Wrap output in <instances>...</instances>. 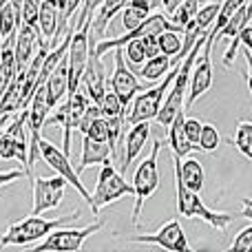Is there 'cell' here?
I'll return each instance as SVG.
<instances>
[{
  "label": "cell",
  "instance_id": "cell-1",
  "mask_svg": "<svg viewBox=\"0 0 252 252\" xmlns=\"http://www.w3.org/2000/svg\"><path fill=\"white\" fill-rule=\"evenodd\" d=\"M78 217H80V210L75 208L73 213L62 215V217H56V219H44L40 215H31V217L22 219V221H13L7 228V232L2 235V239H0V248H4V246H29L33 241L44 239L53 228L66 226V223L75 221Z\"/></svg>",
  "mask_w": 252,
  "mask_h": 252
},
{
  "label": "cell",
  "instance_id": "cell-2",
  "mask_svg": "<svg viewBox=\"0 0 252 252\" xmlns=\"http://www.w3.org/2000/svg\"><path fill=\"white\" fill-rule=\"evenodd\" d=\"M175 190H177V210L182 217L186 219H197L199 217L201 221H206L208 226H213L215 230H226L232 221H235L239 215H230V213H217V210H210L204 206L201 201V195L195 190H188L179 177H175Z\"/></svg>",
  "mask_w": 252,
  "mask_h": 252
},
{
  "label": "cell",
  "instance_id": "cell-3",
  "mask_svg": "<svg viewBox=\"0 0 252 252\" xmlns=\"http://www.w3.org/2000/svg\"><path fill=\"white\" fill-rule=\"evenodd\" d=\"M175 73H177V64L170 66L161 84H157L155 89H148V91H139V95H135L130 100V104L124 109V124H137V122H151V120H155L157 111L161 106V100H164Z\"/></svg>",
  "mask_w": 252,
  "mask_h": 252
},
{
  "label": "cell",
  "instance_id": "cell-4",
  "mask_svg": "<svg viewBox=\"0 0 252 252\" xmlns=\"http://www.w3.org/2000/svg\"><path fill=\"white\" fill-rule=\"evenodd\" d=\"M159 148H161V142L155 139V142H153L151 155L135 168V175H133V197H135L133 226L139 223V215H142L144 201L159 188V170H157V155H159Z\"/></svg>",
  "mask_w": 252,
  "mask_h": 252
},
{
  "label": "cell",
  "instance_id": "cell-5",
  "mask_svg": "<svg viewBox=\"0 0 252 252\" xmlns=\"http://www.w3.org/2000/svg\"><path fill=\"white\" fill-rule=\"evenodd\" d=\"M102 170L97 175V184H95V192L91 195V213L93 217H100V208L111 201H118L120 197L130 195L133 197V184H128L122 175L115 170L113 161H104L100 164Z\"/></svg>",
  "mask_w": 252,
  "mask_h": 252
},
{
  "label": "cell",
  "instance_id": "cell-6",
  "mask_svg": "<svg viewBox=\"0 0 252 252\" xmlns=\"http://www.w3.org/2000/svg\"><path fill=\"white\" fill-rule=\"evenodd\" d=\"M213 35L206 31V40L201 44V58L197 56L192 62L190 69V78H188V95L184 100V106H192L210 87H213V60H210V53H213Z\"/></svg>",
  "mask_w": 252,
  "mask_h": 252
},
{
  "label": "cell",
  "instance_id": "cell-7",
  "mask_svg": "<svg viewBox=\"0 0 252 252\" xmlns=\"http://www.w3.org/2000/svg\"><path fill=\"white\" fill-rule=\"evenodd\" d=\"M104 228V221L97 219L91 226L84 228H53L47 235V239L42 244H38L33 248V252H47V250H56V252H75L82 248V244L87 241V237L95 235L97 230Z\"/></svg>",
  "mask_w": 252,
  "mask_h": 252
},
{
  "label": "cell",
  "instance_id": "cell-8",
  "mask_svg": "<svg viewBox=\"0 0 252 252\" xmlns=\"http://www.w3.org/2000/svg\"><path fill=\"white\" fill-rule=\"evenodd\" d=\"M0 157L2 159H18L25 164V175H29V133H27V109L9 124L7 130L0 133Z\"/></svg>",
  "mask_w": 252,
  "mask_h": 252
},
{
  "label": "cell",
  "instance_id": "cell-9",
  "mask_svg": "<svg viewBox=\"0 0 252 252\" xmlns=\"http://www.w3.org/2000/svg\"><path fill=\"white\" fill-rule=\"evenodd\" d=\"M38 153L42 155V159L47 161V164L51 166V168L56 170V173L60 175V177L64 179L66 184H71V186L78 190V195L82 197V199L87 201L89 206H91V192H89L87 188L82 186V182H80V173L73 168V164H71L69 155H66L62 148H58L56 144L47 142V139H42V137L38 139Z\"/></svg>",
  "mask_w": 252,
  "mask_h": 252
},
{
  "label": "cell",
  "instance_id": "cell-10",
  "mask_svg": "<svg viewBox=\"0 0 252 252\" xmlns=\"http://www.w3.org/2000/svg\"><path fill=\"white\" fill-rule=\"evenodd\" d=\"M113 58H115V69H113V75H111V89H113V93L120 97L122 106L126 109V106L130 104V100H133L139 91H144V87L137 80V75H135L133 71L128 69V64H126L122 47L113 49Z\"/></svg>",
  "mask_w": 252,
  "mask_h": 252
},
{
  "label": "cell",
  "instance_id": "cell-11",
  "mask_svg": "<svg viewBox=\"0 0 252 252\" xmlns=\"http://www.w3.org/2000/svg\"><path fill=\"white\" fill-rule=\"evenodd\" d=\"M133 244H151V246H159V248L173 250V252H190V246H188L186 232H184L182 223L177 219H170L168 223L159 228L157 232H151V235H135L130 237Z\"/></svg>",
  "mask_w": 252,
  "mask_h": 252
},
{
  "label": "cell",
  "instance_id": "cell-12",
  "mask_svg": "<svg viewBox=\"0 0 252 252\" xmlns=\"http://www.w3.org/2000/svg\"><path fill=\"white\" fill-rule=\"evenodd\" d=\"M66 182L56 175V177H33V210L31 215H42L51 208H58L64 199Z\"/></svg>",
  "mask_w": 252,
  "mask_h": 252
},
{
  "label": "cell",
  "instance_id": "cell-13",
  "mask_svg": "<svg viewBox=\"0 0 252 252\" xmlns=\"http://www.w3.org/2000/svg\"><path fill=\"white\" fill-rule=\"evenodd\" d=\"M44 42L42 33L38 27H31L20 22L16 29V38H13V62H16V73H22L38 47Z\"/></svg>",
  "mask_w": 252,
  "mask_h": 252
},
{
  "label": "cell",
  "instance_id": "cell-14",
  "mask_svg": "<svg viewBox=\"0 0 252 252\" xmlns=\"http://www.w3.org/2000/svg\"><path fill=\"white\" fill-rule=\"evenodd\" d=\"M104 82H106V75H104V66H102L100 56L89 53V62H87V66H84L82 78H80V87L87 93L89 100L95 102V104L102 100V95H104V91H106Z\"/></svg>",
  "mask_w": 252,
  "mask_h": 252
},
{
  "label": "cell",
  "instance_id": "cell-15",
  "mask_svg": "<svg viewBox=\"0 0 252 252\" xmlns=\"http://www.w3.org/2000/svg\"><path fill=\"white\" fill-rule=\"evenodd\" d=\"M44 95H47V104L51 109H56L58 102L69 93V73H66V56L56 64V69L47 75V80L42 82Z\"/></svg>",
  "mask_w": 252,
  "mask_h": 252
},
{
  "label": "cell",
  "instance_id": "cell-16",
  "mask_svg": "<svg viewBox=\"0 0 252 252\" xmlns=\"http://www.w3.org/2000/svg\"><path fill=\"white\" fill-rule=\"evenodd\" d=\"M148 137H151V124L148 122H137V124H130V130L124 139V146H126V153H124V164H122V170H128V166L135 161V157L144 151L146 146Z\"/></svg>",
  "mask_w": 252,
  "mask_h": 252
},
{
  "label": "cell",
  "instance_id": "cell-17",
  "mask_svg": "<svg viewBox=\"0 0 252 252\" xmlns=\"http://www.w3.org/2000/svg\"><path fill=\"white\" fill-rule=\"evenodd\" d=\"M175 177H179V182H182L188 190H195V192H201L204 182H206L204 166L197 159L182 161L179 157H175Z\"/></svg>",
  "mask_w": 252,
  "mask_h": 252
},
{
  "label": "cell",
  "instance_id": "cell-18",
  "mask_svg": "<svg viewBox=\"0 0 252 252\" xmlns=\"http://www.w3.org/2000/svg\"><path fill=\"white\" fill-rule=\"evenodd\" d=\"M104 161H111V148L106 142H95V139L87 137L84 135L82 139V157H80L78 164V173H82L89 166H97L104 164Z\"/></svg>",
  "mask_w": 252,
  "mask_h": 252
},
{
  "label": "cell",
  "instance_id": "cell-19",
  "mask_svg": "<svg viewBox=\"0 0 252 252\" xmlns=\"http://www.w3.org/2000/svg\"><path fill=\"white\" fill-rule=\"evenodd\" d=\"M184 118H186L184 111H179V113L170 120V124L166 126V128H168V146H170V151H173V155L179 157V159L186 157L190 151H195V146L188 142L186 133H184Z\"/></svg>",
  "mask_w": 252,
  "mask_h": 252
},
{
  "label": "cell",
  "instance_id": "cell-20",
  "mask_svg": "<svg viewBox=\"0 0 252 252\" xmlns=\"http://www.w3.org/2000/svg\"><path fill=\"white\" fill-rule=\"evenodd\" d=\"M58 20H60V9H58L56 0H40L38 2V29L47 42L53 38Z\"/></svg>",
  "mask_w": 252,
  "mask_h": 252
},
{
  "label": "cell",
  "instance_id": "cell-21",
  "mask_svg": "<svg viewBox=\"0 0 252 252\" xmlns=\"http://www.w3.org/2000/svg\"><path fill=\"white\" fill-rule=\"evenodd\" d=\"M126 2H128V0H102V2L97 4V9L93 11L91 27L97 31V33H104L109 22L113 20V16L120 13V9H122Z\"/></svg>",
  "mask_w": 252,
  "mask_h": 252
},
{
  "label": "cell",
  "instance_id": "cell-22",
  "mask_svg": "<svg viewBox=\"0 0 252 252\" xmlns=\"http://www.w3.org/2000/svg\"><path fill=\"white\" fill-rule=\"evenodd\" d=\"M170 66H173V60H170L168 56H164V53H157V56L144 60V64L139 66L137 75H142V78L148 80V82H155V80L164 78V75L168 73Z\"/></svg>",
  "mask_w": 252,
  "mask_h": 252
},
{
  "label": "cell",
  "instance_id": "cell-23",
  "mask_svg": "<svg viewBox=\"0 0 252 252\" xmlns=\"http://www.w3.org/2000/svg\"><path fill=\"white\" fill-rule=\"evenodd\" d=\"M250 13H252V9H250V0H246V2L241 4V7L230 16V20H228L226 25H223L221 29L217 31V35H215V42H219L221 38H232L235 33H239L241 27L248 25V22H250Z\"/></svg>",
  "mask_w": 252,
  "mask_h": 252
},
{
  "label": "cell",
  "instance_id": "cell-24",
  "mask_svg": "<svg viewBox=\"0 0 252 252\" xmlns=\"http://www.w3.org/2000/svg\"><path fill=\"white\" fill-rule=\"evenodd\" d=\"M252 31H250V22L248 25H244L239 29V33H235L230 38V47L226 49V53H223V66L226 69H230L232 64H235V56H237V49L244 44V47H252Z\"/></svg>",
  "mask_w": 252,
  "mask_h": 252
},
{
  "label": "cell",
  "instance_id": "cell-25",
  "mask_svg": "<svg viewBox=\"0 0 252 252\" xmlns=\"http://www.w3.org/2000/svg\"><path fill=\"white\" fill-rule=\"evenodd\" d=\"M230 142L239 148L246 159H252V122L244 120V122L237 124L235 137H230Z\"/></svg>",
  "mask_w": 252,
  "mask_h": 252
},
{
  "label": "cell",
  "instance_id": "cell-26",
  "mask_svg": "<svg viewBox=\"0 0 252 252\" xmlns=\"http://www.w3.org/2000/svg\"><path fill=\"white\" fill-rule=\"evenodd\" d=\"M155 38H157V47H159V53L168 56L170 60H173V58L179 53V49H182V38H179V31L164 29V31H159Z\"/></svg>",
  "mask_w": 252,
  "mask_h": 252
},
{
  "label": "cell",
  "instance_id": "cell-27",
  "mask_svg": "<svg viewBox=\"0 0 252 252\" xmlns=\"http://www.w3.org/2000/svg\"><path fill=\"white\" fill-rule=\"evenodd\" d=\"M219 130L217 126L213 124H201V130H199V139H197V151H204V153H213L219 148Z\"/></svg>",
  "mask_w": 252,
  "mask_h": 252
},
{
  "label": "cell",
  "instance_id": "cell-28",
  "mask_svg": "<svg viewBox=\"0 0 252 252\" xmlns=\"http://www.w3.org/2000/svg\"><path fill=\"white\" fill-rule=\"evenodd\" d=\"M97 106H100L102 118H115V115H124V106H122V102H120V97L113 93V89H106L104 95H102V100L97 102Z\"/></svg>",
  "mask_w": 252,
  "mask_h": 252
},
{
  "label": "cell",
  "instance_id": "cell-29",
  "mask_svg": "<svg viewBox=\"0 0 252 252\" xmlns=\"http://www.w3.org/2000/svg\"><path fill=\"white\" fill-rule=\"evenodd\" d=\"M199 4H201V0H182V4H179V7L175 9V11L170 13L168 18H170V20H173L177 27H182V29H184V25H186L188 20H192V16L197 13Z\"/></svg>",
  "mask_w": 252,
  "mask_h": 252
},
{
  "label": "cell",
  "instance_id": "cell-30",
  "mask_svg": "<svg viewBox=\"0 0 252 252\" xmlns=\"http://www.w3.org/2000/svg\"><path fill=\"white\" fill-rule=\"evenodd\" d=\"M106 128H109V135H106V144H109V148H111V155H115V153H118L120 137H122V130H124V115L106 118Z\"/></svg>",
  "mask_w": 252,
  "mask_h": 252
},
{
  "label": "cell",
  "instance_id": "cell-31",
  "mask_svg": "<svg viewBox=\"0 0 252 252\" xmlns=\"http://www.w3.org/2000/svg\"><path fill=\"white\" fill-rule=\"evenodd\" d=\"M122 49H124V60H128L133 66H142L144 64V60H146V51H144L142 38L128 40Z\"/></svg>",
  "mask_w": 252,
  "mask_h": 252
},
{
  "label": "cell",
  "instance_id": "cell-32",
  "mask_svg": "<svg viewBox=\"0 0 252 252\" xmlns=\"http://www.w3.org/2000/svg\"><path fill=\"white\" fill-rule=\"evenodd\" d=\"M120 11H122V27H124L126 31H128V29H133L135 25H139V22H142L144 18L148 16V13L144 11V9L130 7V4H124V7L120 9Z\"/></svg>",
  "mask_w": 252,
  "mask_h": 252
},
{
  "label": "cell",
  "instance_id": "cell-33",
  "mask_svg": "<svg viewBox=\"0 0 252 252\" xmlns=\"http://www.w3.org/2000/svg\"><path fill=\"white\" fill-rule=\"evenodd\" d=\"M20 22L38 27V0H20Z\"/></svg>",
  "mask_w": 252,
  "mask_h": 252
},
{
  "label": "cell",
  "instance_id": "cell-34",
  "mask_svg": "<svg viewBox=\"0 0 252 252\" xmlns=\"http://www.w3.org/2000/svg\"><path fill=\"white\" fill-rule=\"evenodd\" d=\"M82 135H87V137L95 139V142H106V135H109V128H106V118H95L91 124L87 126V130H84Z\"/></svg>",
  "mask_w": 252,
  "mask_h": 252
},
{
  "label": "cell",
  "instance_id": "cell-35",
  "mask_svg": "<svg viewBox=\"0 0 252 252\" xmlns=\"http://www.w3.org/2000/svg\"><path fill=\"white\" fill-rule=\"evenodd\" d=\"M250 250H252V226H246L235 237V241L230 244L228 252H250Z\"/></svg>",
  "mask_w": 252,
  "mask_h": 252
},
{
  "label": "cell",
  "instance_id": "cell-36",
  "mask_svg": "<svg viewBox=\"0 0 252 252\" xmlns=\"http://www.w3.org/2000/svg\"><path fill=\"white\" fill-rule=\"evenodd\" d=\"M201 124H204V122H199L197 118H184V133H186L188 142L195 146V151H197V139H199Z\"/></svg>",
  "mask_w": 252,
  "mask_h": 252
},
{
  "label": "cell",
  "instance_id": "cell-37",
  "mask_svg": "<svg viewBox=\"0 0 252 252\" xmlns=\"http://www.w3.org/2000/svg\"><path fill=\"white\" fill-rule=\"evenodd\" d=\"M100 106L95 104V102H89L87 104V109H84V115H82V120H80V124H78V130L80 133H84V130H87V126L93 122V120L95 118H100Z\"/></svg>",
  "mask_w": 252,
  "mask_h": 252
},
{
  "label": "cell",
  "instance_id": "cell-38",
  "mask_svg": "<svg viewBox=\"0 0 252 252\" xmlns=\"http://www.w3.org/2000/svg\"><path fill=\"white\" fill-rule=\"evenodd\" d=\"M142 44H144V51H146V58H153V56H157V53H159V47H157V38H155V35H144Z\"/></svg>",
  "mask_w": 252,
  "mask_h": 252
},
{
  "label": "cell",
  "instance_id": "cell-39",
  "mask_svg": "<svg viewBox=\"0 0 252 252\" xmlns=\"http://www.w3.org/2000/svg\"><path fill=\"white\" fill-rule=\"evenodd\" d=\"M22 175H25V170H9V173H0V186L16 182V179H20Z\"/></svg>",
  "mask_w": 252,
  "mask_h": 252
},
{
  "label": "cell",
  "instance_id": "cell-40",
  "mask_svg": "<svg viewBox=\"0 0 252 252\" xmlns=\"http://www.w3.org/2000/svg\"><path fill=\"white\" fill-rule=\"evenodd\" d=\"M239 217L252 219V199H244V213H241Z\"/></svg>",
  "mask_w": 252,
  "mask_h": 252
},
{
  "label": "cell",
  "instance_id": "cell-41",
  "mask_svg": "<svg viewBox=\"0 0 252 252\" xmlns=\"http://www.w3.org/2000/svg\"><path fill=\"white\" fill-rule=\"evenodd\" d=\"M204 2H210V0H201V4H204Z\"/></svg>",
  "mask_w": 252,
  "mask_h": 252
},
{
  "label": "cell",
  "instance_id": "cell-42",
  "mask_svg": "<svg viewBox=\"0 0 252 252\" xmlns=\"http://www.w3.org/2000/svg\"><path fill=\"white\" fill-rule=\"evenodd\" d=\"M0 161H2V157H0Z\"/></svg>",
  "mask_w": 252,
  "mask_h": 252
},
{
  "label": "cell",
  "instance_id": "cell-43",
  "mask_svg": "<svg viewBox=\"0 0 252 252\" xmlns=\"http://www.w3.org/2000/svg\"><path fill=\"white\" fill-rule=\"evenodd\" d=\"M2 130H4V128H2ZM2 130H0V133H2Z\"/></svg>",
  "mask_w": 252,
  "mask_h": 252
}]
</instances>
